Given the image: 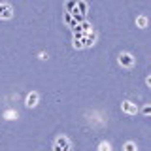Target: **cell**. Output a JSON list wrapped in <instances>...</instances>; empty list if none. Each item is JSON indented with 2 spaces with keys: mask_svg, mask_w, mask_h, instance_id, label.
<instances>
[{
  "mask_svg": "<svg viewBox=\"0 0 151 151\" xmlns=\"http://www.w3.org/2000/svg\"><path fill=\"white\" fill-rule=\"evenodd\" d=\"M66 15L74 17L76 21H85V15L89 12V6L85 0H66L64 2Z\"/></svg>",
  "mask_w": 151,
  "mask_h": 151,
  "instance_id": "cell-1",
  "label": "cell"
},
{
  "mask_svg": "<svg viewBox=\"0 0 151 151\" xmlns=\"http://www.w3.org/2000/svg\"><path fill=\"white\" fill-rule=\"evenodd\" d=\"M94 42H96V32H94V30H87V32L74 34V47H76V49H85V47L93 45Z\"/></svg>",
  "mask_w": 151,
  "mask_h": 151,
  "instance_id": "cell-2",
  "label": "cell"
},
{
  "mask_svg": "<svg viewBox=\"0 0 151 151\" xmlns=\"http://www.w3.org/2000/svg\"><path fill=\"white\" fill-rule=\"evenodd\" d=\"M51 149L53 151H72V142H70V138L66 134H59V136H55Z\"/></svg>",
  "mask_w": 151,
  "mask_h": 151,
  "instance_id": "cell-3",
  "label": "cell"
},
{
  "mask_svg": "<svg viewBox=\"0 0 151 151\" xmlns=\"http://www.w3.org/2000/svg\"><path fill=\"white\" fill-rule=\"evenodd\" d=\"M117 63H119L121 68L130 70V68H134L136 59H134V55H132V53H129V51H123V53H119V57H117Z\"/></svg>",
  "mask_w": 151,
  "mask_h": 151,
  "instance_id": "cell-4",
  "label": "cell"
},
{
  "mask_svg": "<svg viewBox=\"0 0 151 151\" xmlns=\"http://www.w3.org/2000/svg\"><path fill=\"white\" fill-rule=\"evenodd\" d=\"M12 17H13V6L9 2H0V19L9 21Z\"/></svg>",
  "mask_w": 151,
  "mask_h": 151,
  "instance_id": "cell-5",
  "label": "cell"
},
{
  "mask_svg": "<svg viewBox=\"0 0 151 151\" xmlns=\"http://www.w3.org/2000/svg\"><path fill=\"white\" fill-rule=\"evenodd\" d=\"M121 110H123V113H127V115H136V113L140 111V108L132 100H123L121 102Z\"/></svg>",
  "mask_w": 151,
  "mask_h": 151,
  "instance_id": "cell-6",
  "label": "cell"
},
{
  "mask_svg": "<svg viewBox=\"0 0 151 151\" xmlns=\"http://www.w3.org/2000/svg\"><path fill=\"white\" fill-rule=\"evenodd\" d=\"M38 102H40V94H38V91H30L27 94L25 98V106L28 108V110H32V108L38 106Z\"/></svg>",
  "mask_w": 151,
  "mask_h": 151,
  "instance_id": "cell-7",
  "label": "cell"
},
{
  "mask_svg": "<svg viewBox=\"0 0 151 151\" xmlns=\"http://www.w3.org/2000/svg\"><path fill=\"white\" fill-rule=\"evenodd\" d=\"M96 151H111V144H110V142H106V140H102L100 144L96 145Z\"/></svg>",
  "mask_w": 151,
  "mask_h": 151,
  "instance_id": "cell-8",
  "label": "cell"
},
{
  "mask_svg": "<svg viewBox=\"0 0 151 151\" xmlns=\"http://www.w3.org/2000/svg\"><path fill=\"white\" fill-rule=\"evenodd\" d=\"M123 151H138V145L134 144V142H125V144H123Z\"/></svg>",
  "mask_w": 151,
  "mask_h": 151,
  "instance_id": "cell-9",
  "label": "cell"
},
{
  "mask_svg": "<svg viewBox=\"0 0 151 151\" xmlns=\"http://www.w3.org/2000/svg\"><path fill=\"white\" fill-rule=\"evenodd\" d=\"M136 25H138L140 28H145V27H147V17H145V15H138V19H136Z\"/></svg>",
  "mask_w": 151,
  "mask_h": 151,
  "instance_id": "cell-10",
  "label": "cell"
},
{
  "mask_svg": "<svg viewBox=\"0 0 151 151\" xmlns=\"http://www.w3.org/2000/svg\"><path fill=\"white\" fill-rule=\"evenodd\" d=\"M6 117H17L15 111H6Z\"/></svg>",
  "mask_w": 151,
  "mask_h": 151,
  "instance_id": "cell-11",
  "label": "cell"
},
{
  "mask_svg": "<svg viewBox=\"0 0 151 151\" xmlns=\"http://www.w3.org/2000/svg\"><path fill=\"white\" fill-rule=\"evenodd\" d=\"M144 113H145V115H149V104H145V108H144Z\"/></svg>",
  "mask_w": 151,
  "mask_h": 151,
  "instance_id": "cell-12",
  "label": "cell"
}]
</instances>
